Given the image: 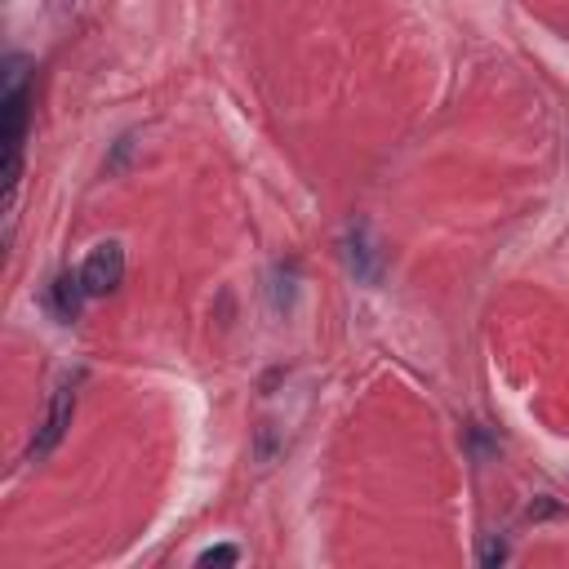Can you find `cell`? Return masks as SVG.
Listing matches in <instances>:
<instances>
[{
  "label": "cell",
  "instance_id": "4",
  "mask_svg": "<svg viewBox=\"0 0 569 569\" xmlns=\"http://www.w3.org/2000/svg\"><path fill=\"white\" fill-rule=\"evenodd\" d=\"M85 299H89V294H85V280H80V271H76V276H72V271L54 276V284H50V307H54V316H59V320H76Z\"/></svg>",
  "mask_w": 569,
  "mask_h": 569
},
{
  "label": "cell",
  "instance_id": "3",
  "mask_svg": "<svg viewBox=\"0 0 569 569\" xmlns=\"http://www.w3.org/2000/svg\"><path fill=\"white\" fill-rule=\"evenodd\" d=\"M343 254H347V267H352V276H356V280L374 284L378 276H383V254H378V245H374V231H369V223H352V227H347Z\"/></svg>",
  "mask_w": 569,
  "mask_h": 569
},
{
  "label": "cell",
  "instance_id": "7",
  "mask_svg": "<svg viewBox=\"0 0 569 569\" xmlns=\"http://www.w3.org/2000/svg\"><path fill=\"white\" fill-rule=\"evenodd\" d=\"M129 148H134V134H125V138H121V142H116V156H112V161H108V174H116V169H121V161H125V156H129Z\"/></svg>",
  "mask_w": 569,
  "mask_h": 569
},
{
  "label": "cell",
  "instance_id": "5",
  "mask_svg": "<svg viewBox=\"0 0 569 569\" xmlns=\"http://www.w3.org/2000/svg\"><path fill=\"white\" fill-rule=\"evenodd\" d=\"M236 560H241V552H236V547H210V552L197 556V565H236Z\"/></svg>",
  "mask_w": 569,
  "mask_h": 569
},
{
  "label": "cell",
  "instance_id": "6",
  "mask_svg": "<svg viewBox=\"0 0 569 569\" xmlns=\"http://www.w3.org/2000/svg\"><path fill=\"white\" fill-rule=\"evenodd\" d=\"M507 560V543L503 539H485L481 543V565H503Z\"/></svg>",
  "mask_w": 569,
  "mask_h": 569
},
{
  "label": "cell",
  "instance_id": "1",
  "mask_svg": "<svg viewBox=\"0 0 569 569\" xmlns=\"http://www.w3.org/2000/svg\"><path fill=\"white\" fill-rule=\"evenodd\" d=\"M80 280H85V294L89 299H108L121 290V280H125V245L121 241H103V245H93L85 267H80Z\"/></svg>",
  "mask_w": 569,
  "mask_h": 569
},
{
  "label": "cell",
  "instance_id": "8",
  "mask_svg": "<svg viewBox=\"0 0 569 569\" xmlns=\"http://www.w3.org/2000/svg\"><path fill=\"white\" fill-rule=\"evenodd\" d=\"M63 5H67V0H63Z\"/></svg>",
  "mask_w": 569,
  "mask_h": 569
},
{
  "label": "cell",
  "instance_id": "2",
  "mask_svg": "<svg viewBox=\"0 0 569 569\" xmlns=\"http://www.w3.org/2000/svg\"><path fill=\"white\" fill-rule=\"evenodd\" d=\"M72 414H76V392H72V388H59V392L50 396V409H45V418H40V427H36L31 445H27V463L50 458V454L63 445L67 427H72Z\"/></svg>",
  "mask_w": 569,
  "mask_h": 569
}]
</instances>
